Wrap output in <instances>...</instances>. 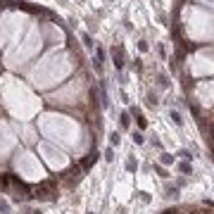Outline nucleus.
I'll return each mask as SVG.
<instances>
[{
  "instance_id": "1",
  "label": "nucleus",
  "mask_w": 214,
  "mask_h": 214,
  "mask_svg": "<svg viewBox=\"0 0 214 214\" xmlns=\"http://www.w3.org/2000/svg\"><path fill=\"white\" fill-rule=\"evenodd\" d=\"M36 193H38L36 197H41V200L53 197V193H55V181H45V183H41V186L36 188Z\"/></svg>"
},
{
  "instance_id": "2",
  "label": "nucleus",
  "mask_w": 214,
  "mask_h": 214,
  "mask_svg": "<svg viewBox=\"0 0 214 214\" xmlns=\"http://www.w3.org/2000/svg\"><path fill=\"white\" fill-rule=\"evenodd\" d=\"M121 57H124V53H121V48H117V50H114V60H117V67H121V64H124V62H121Z\"/></svg>"
},
{
  "instance_id": "3",
  "label": "nucleus",
  "mask_w": 214,
  "mask_h": 214,
  "mask_svg": "<svg viewBox=\"0 0 214 214\" xmlns=\"http://www.w3.org/2000/svg\"><path fill=\"white\" fill-rule=\"evenodd\" d=\"M171 119H174V124H183V119H181V114H178V112H171Z\"/></svg>"
},
{
  "instance_id": "4",
  "label": "nucleus",
  "mask_w": 214,
  "mask_h": 214,
  "mask_svg": "<svg viewBox=\"0 0 214 214\" xmlns=\"http://www.w3.org/2000/svg\"><path fill=\"white\" fill-rule=\"evenodd\" d=\"M109 141H112V145H119V133H112V136H109Z\"/></svg>"
},
{
  "instance_id": "5",
  "label": "nucleus",
  "mask_w": 214,
  "mask_h": 214,
  "mask_svg": "<svg viewBox=\"0 0 214 214\" xmlns=\"http://www.w3.org/2000/svg\"><path fill=\"white\" fill-rule=\"evenodd\" d=\"M181 171H183V174H188V171H190V164H188V162H183V164H181Z\"/></svg>"
},
{
  "instance_id": "6",
  "label": "nucleus",
  "mask_w": 214,
  "mask_h": 214,
  "mask_svg": "<svg viewBox=\"0 0 214 214\" xmlns=\"http://www.w3.org/2000/svg\"><path fill=\"white\" fill-rule=\"evenodd\" d=\"M121 126H129V114H121Z\"/></svg>"
},
{
  "instance_id": "7",
  "label": "nucleus",
  "mask_w": 214,
  "mask_h": 214,
  "mask_svg": "<svg viewBox=\"0 0 214 214\" xmlns=\"http://www.w3.org/2000/svg\"><path fill=\"white\" fill-rule=\"evenodd\" d=\"M133 141L138 143V145H141V143H143V136H141V133H133Z\"/></svg>"
},
{
  "instance_id": "8",
  "label": "nucleus",
  "mask_w": 214,
  "mask_h": 214,
  "mask_svg": "<svg viewBox=\"0 0 214 214\" xmlns=\"http://www.w3.org/2000/svg\"><path fill=\"white\" fill-rule=\"evenodd\" d=\"M34 214H41V212H34Z\"/></svg>"
}]
</instances>
